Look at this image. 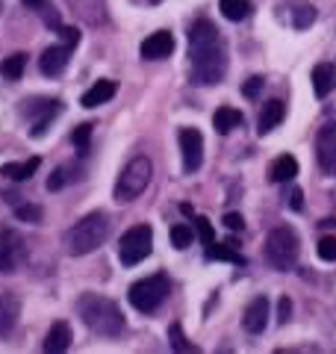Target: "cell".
<instances>
[{"instance_id": "cell-1", "label": "cell", "mask_w": 336, "mask_h": 354, "mask_svg": "<svg viewBox=\"0 0 336 354\" xmlns=\"http://www.w3.org/2000/svg\"><path fill=\"white\" fill-rule=\"evenodd\" d=\"M189 62L195 86H216L227 74V53L212 21L200 18L189 27Z\"/></svg>"}, {"instance_id": "cell-2", "label": "cell", "mask_w": 336, "mask_h": 354, "mask_svg": "<svg viewBox=\"0 0 336 354\" xmlns=\"http://www.w3.org/2000/svg\"><path fill=\"white\" fill-rule=\"evenodd\" d=\"M77 313H80L83 325L97 337H121L124 334V316H121V310L112 298L86 292L80 301H77Z\"/></svg>"}, {"instance_id": "cell-3", "label": "cell", "mask_w": 336, "mask_h": 354, "mask_svg": "<svg viewBox=\"0 0 336 354\" xmlns=\"http://www.w3.org/2000/svg\"><path fill=\"white\" fill-rule=\"evenodd\" d=\"M109 230H112L109 216L104 213V209H95V213L83 216L74 227H68V234H65V251H68L71 257L92 254V251H97L106 242Z\"/></svg>"}, {"instance_id": "cell-4", "label": "cell", "mask_w": 336, "mask_h": 354, "mask_svg": "<svg viewBox=\"0 0 336 354\" xmlns=\"http://www.w3.org/2000/svg\"><path fill=\"white\" fill-rule=\"evenodd\" d=\"M298 251H301V242L298 234L289 225H277L268 230L265 236V263L277 272H292L295 263H298Z\"/></svg>"}, {"instance_id": "cell-5", "label": "cell", "mask_w": 336, "mask_h": 354, "mask_svg": "<svg viewBox=\"0 0 336 354\" xmlns=\"http://www.w3.org/2000/svg\"><path fill=\"white\" fill-rule=\"evenodd\" d=\"M151 174H153V165L148 157H136L127 162V169L121 171L118 183H115V201L118 204H130L148 189L151 183Z\"/></svg>"}, {"instance_id": "cell-6", "label": "cell", "mask_w": 336, "mask_h": 354, "mask_svg": "<svg viewBox=\"0 0 336 354\" xmlns=\"http://www.w3.org/2000/svg\"><path fill=\"white\" fill-rule=\"evenodd\" d=\"M168 292H171V281L165 278V274H151V278H142L130 286V304L139 310V313H153L156 307H160Z\"/></svg>"}, {"instance_id": "cell-7", "label": "cell", "mask_w": 336, "mask_h": 354, "mask_svg": "<svg viewBox=\"0 0 336 354\" xmlns=\"http://www.w3.org/2000/svg\"><path fill=\"white\" fill-rule=\"evenodd\" d=\"M153 251V230L148 225L130 227L118 242V260L124 266H139Z\"/></svg>"}, {"instance_id": "cell-8", "label": "cell", "mask_w": 336, "mask_h": 354, "mask_svg": "<svg viewBox=\"0 0 336 354\" xmlns=\"http://www.w3.org/2000/svg\"><path fill=\"white\" fill-rule=\"evenodd\" d=\"M316 162L328 177H336V121L316 133Z\"/></svg>"}, {"instance_id": "cell-9", "label": "cell", "mask_w": 336, "mask_h": 354, "mask_svg": "<svg viewBox=\"0 0 336 354\" xmlns=\"http://www.w3.org/2000/svg\"><path fill=\"white\" fill-rule=\"evenodd\" d=\"M24 239H21V234H15V230L3 227L0 230V274L3 272H15L21 260H24Z\"/></svg>"}, {"instance_id": "cell-10", "label": "cell", "mask_w": 336, "mask_h": 354, "mask_svg": "<svg viewBox=\"0 0 336 354\" xmlns=\"http://www.w3.org/2000/svg\"><path fill=\"white\" fill-rule=\"evenodd\" d=\"M24 113H32V127H30V136L39 139L48 133L50 121L62 113V104L59 101H24Z\"/></svg>"}, {"instance_id": "cell-11", "label": "cell", "mask_w": 336, "mask_h": 354, "mask_svg": "<svg viewBox=\"0 0 336 354\" xmlns=\"http://www.w3.org/2000/svg\"><path fill=\"white\" fill-rule=\"evenodd\" d=\"M180 151H183V169L189 174H195L204 162V136L195 127H183L180 130Z\"/></svg>"}, {"instance_id": "cell-12", "label": "cell", "mask_w": 336, "mask_h": 354, "mask_svg": "<svg viewBox=\"0 0 336 354\" xmlns=\"http://www.w3.org/2000/svg\"><path fill=\"white\" fill-rule=\"evenodd\" d=\"M142 59H168L174 53V36L168 30H156L142 41Z\"/></svg>"}, {"instance_id": "cell-13", "label": "cell", "mask_w": 336, "mask_h": 354, "mask_svg": "<svg viewBox=\"0 0 336 354\" xmlns=\"http://www.w3.org/2000/svg\"><path fill=\"white\" fill-rule=\"evenodd\" d=\"M71 53H74V44H68V41H62V44H53V48H48V50L41 53V59H39L41 74L56 77L59 71H65V65H68V59H71Z\"/></svg>"}, {"instance_id": "cell-14", "label": "cell", "mask_w": 336, "mask_h": 354, "mask_svg": "<svg viewBox=\"0 0 336 354\" xmlns=\"http://www.w3.org/2000/svg\"><path fill=\"white\" fill-rule=\"evenodd\" d=\"M268 325V298L260 295V298H254V301L245 307V316H242V328L248 330V334H263Z\"/></svg>"}, {"instance_id": "cell-15", "label": "cell", "mask_w": 336, "mask_h": 354, "mask_svg": "<svg viewBox=\"0 0 336 354\" xmlns=\"http://www.w3.org/2000/svg\"><path fill=\"white\" fill-rule=\"evenodd\" d=\"M283 118H286V104L283 101H277V97L274 101H265L263 109H260V118H256V133H260V136H268Z\"/></svg>"}, {"instance_id": "cell-16", "label": "cell", "mask_w": 336, "mask_h": 354, "mask_svg": "<svg viewBox=\"0 0 336 354\" xmlns=\"http://www.w3.org/2000/svg\"><path fill=\"white\" fill-rule=\"evenodd\" d=\"M18 316H21V301L9 292H0V339L15 330Z\"/></svg>"}, {"instance_id": "cell-17", "label": "cell", "mask_w": 336, "mask_h": 354, "mask_svg": "<svg viewBox=\"0 0 336 354\" xmlns=\"http://www.w3.org/2000/svg\"><path fill=\"white\" fill-rule=\"evenodd\" d=\"M71 325L68 322H53L50 330H48V337H44V351H50V354H62V351H68L71 348Z\"/></svg>"}, {"instance_id": "cell-18", "label": "cell", "mask_w": 336, "mask_h": 354, "mask_svg": "<svg viewBox=\"0 0 336 354\" xmlns=\"http://www.w3.org/2000/svg\"><path fill=\"white\" fill-rule=\"evenodd\" d=\"M333 88H336V68L330 62H319L316 68H312V92H316V97L324 101Z\"/></svg>"}, {"instance_id": "cell-19", "label": "cell", "mask_w": 336, "mask_h": 354, "mask_svg": "<svg viewBox=\"0 0 336 354\" xmlns=\"http://www.w3.org/2000/svg\"><path fill=\"white\" fill-rule=\"evenodd\" d=\"M118 92V86H115V80H97L88 92L80 97V104L83 106H88V109H95V106H100V104H106V101H112V95Z\"/></svg>"}, {"instance_id": "cell-20", "label": "cell", "mask_w": 336, "mask_h": 354, "mask_svg": "<svg viewBox=\"0 0 336 354\" xmlns=\"http://www.w3.org/2000/svg\"><path fill=\"white\" fill-rule=\"evenodd\" d=\"M295 174H298V160L292 157V153H283V157H277V160L272 162V169H268V180H274V183H289Z\"/></svg>"}, {"instance_id": "cell-21", "label": "cell", "mask_w": 336, "mask_h": 354, "mask_svg": "<svg viewBox=\"0 0 336 354\" xmlns=\"http://www.w3.org/2000/svg\"><path fill=\"white\" fill-rule=\"evenodd\" d=\"M242 124V113L233 106H218L216 115H212V127H216V133H221V136H227L230 130H236Z\"/></svg>"}, {"instance_id": "cell-22", "label": "cell", "mask_w": 336, "mask_h": 354, "mask_svg": "<svg viewBox=\"0 0 336 354\" xmlns=\"http://www.w3.org/2000/svg\"><path fill=\"white\" fill-rule=\"evenodd\" d=\"M239 245L236 242H227V245H218L216 239L207 245V260H224V263H236V266H245V257L236 251Z\"/></svg>"}, {"instance_id": "cell-23", "label": "cell", "mask_w": 336, "mask_h": 354, "mask_svg": "<svg viewBox=\"0 0 336 354\" xmlns=\"http://www.w3.org/2000/svg\"><path fill=\"white\" fill-rule=\"evenodd\" d=\"M39 165H41L39 157H30L24 162H6L3 169H0V174H6L9 180H27V177H32L39 171Z\"/></svg>"}, {"instance_id": "cell-24", "label": "cell", "mask_w": 336, "mask_h": 354, "mask_svg": "<svg viewBox=\"0 0 336 354\" xmlns=\"http://www.w3.org/2000/svg\"><path fill=\"white\" fill-rule=\"evenodd\" d=\"M218 9L227 21H245L254 12L251 0H218Z\"/></svg>"}, {"instance_id": "cell-25", "label": "cell", "mask_w": 336, "mask_h": 354, "mask_svg": "<svg viewBox=\"0 0 336 354\" xmlns=\"http://www.w3.org/2000/svg\"><path fill=\"white\" fill-rule=\"evenodd\" d=\"M27 68V53H12L0 62V77L3 80H21V74Z\"/></svg>"}, {"instance_id": "cell-26", "label": "cell", "mask_w": 336, "mask_h": 354, "mask_svg": "<svg viewBox=\"0 0 336 354\" xmlns=\"http://www.w3.org/2000/svg\"><path fill=\"white\" fill-rule=\"evenodd\" d=\"M312 21H316V6L312 3H298L295 12H292V27L295 30H307V27H312Z\"/></svg>"}, {"instance_id": "cell-27", "label": "cell", "mask_w": 336, "mask_h": 354, "mask_svg": "<svg viewBox=\"0 0 336 354\" xmlns=\"http://www.w3.org/2000/svg\"><path fill=\"white\" fill-rule=\"evenodd\" d=\"M168 236H171V245H174L177 251H186L189 245H192V239H195V230L189 227V225H174Z\"/></svg>"}, {"instance_id": "cell-28", "label": "cell", "mask_w": 336, "mask_h": 354, "mask_svg": "<svg viewBox=\"0 0 336 354\" xmlns=\"http://www.w3.org/2000/svg\"><path fill=\"white\" fill-rule=\"evenodd\" d=\"M168 337H171V348H174V351H189V354L198 351V346H192V342L186 339V334H183L180 325H171V328H168Z\"/></svg>"}, {"instance_id": "cell-29", "label": "cell", "mask_w": 336, "mask_h": 354, "mask_svg": "<svg viewBox=\"0 0 336 354\" xmlns=\"http://www.w3.org/2000/svg\"><path fill=\"white\" fill-rule=\"evenodd\" d=\"M15 216L21 218V221H30V225H36V221H41V207H36V204H15Z\"/></svg>"}, {"instance_id": "cell-30", "label": "cell", "mask_w": 336, "mask_h": 354, "mask_svg": "<svg viewBox=\"0 0 336 354\" xmlns=\"http://www.w3.org/2000/svg\"><path fill=\"white\" fill-rule=\"evenodd\" d=\"M88 139H92V124H80L71 133V142L77 145V151H80V153L88 151Z\"/></svg>"}, {"instance_id": "cell-31", "label": "cell", "mask_w": 336, "mask_h": 354, "mask_svg": "<svg viewBox=\"0 0 336 354\" xmlns=\"http://www.w3.org/2000/svg\"><path fill=\"white\" fill-rule=\"evenodd\" d=\"M319 257L324 263H333L336 260V236H321L319 239Z\"/></svg>"}, {"instance_id": "cell-32", "label": "cell", "mask_w": 336, "mask_h": 354, "mask_svg": "<svg viewBox=\"0 0 336 354\" xmlns=\"http://www.w3.org/2000/svg\"><path fill=\"white\" fill-rule=\"evenodd\" d=\"M195 230H198V236H200V242H204V245H209V242L216 239V234H212V225H209L204 216L195 218Z\"/></svg>"}, {"instance_id": "cell-33", "label": "cell", "mask_w": 336, "mask_h": 354, "mask_svg": "<svg viewBox=\"0 0 336 354\" xmlns=\"http://www.w3.org/2000/svg\"><path fill=\"white\" fill-rule=\"evenodd\" d=\"M263 86H265L263 77H248V80L242 83V95H245V97H256V95L263 92Z\"/></svg>"}, {"instance_id": "cell-34", "label": "cell", "mask_w": 336, "mask_h": 354, "mask_svg": "<svg viewBox=\"0 0 336 354\" xmlns=\"http://www.w3.org/2000/svg\"><path fill=\"white\" fill-rule=\"evenodd\" d=\"M289 319H292V301H289V298L283 295V298L277 301V322H280V325H286Z\"/></svg>"}, {"instance_id": "cell-35", "label": "cell", "mask_w": 336, "mask_h": 354, "mask_svg": "<svg viewBox=\"0 0 336 354\" xmlns=\"http://www.w3.org/2000/svg\"><path fill=\"white\" fill-rule=\"evenodd\" d=\"M224 227H230V230H242L245 227V218L239 213H227L224 216Z\"/></svg>"}, {"instance_id": "cell-36", "label": "cell", "mask_w": 336, "mask_h": 354, "mask_svg": "<svg viewBox=\"0 0 336 354\" xmlns=\"http://www.w3.org/2000/svg\"><path fill=\"white\" fill-rule=\"evenodd\" d=\"M62 186H65V171L59 169V171H53V174H50L48 189H50V192H56V189H62Z\"/></svg>"}, {"instance_id": "cell-37", "label": "cell", "mask_w": 336, "mask_h": 354, "mask_svg": "<svg viewBox=\"0 0 336 354\" xmlns=\"http://www.w3.org/2000/svg\"><path fill=\"white\" fill-rule=\"evenodd\" d=\"M289 207H292L295 213H298V209L304 207V192H301V189H292V195H289Z\"/></svg>"}, {"instance_id": "cell-38", "label": "cell", "mask_w": 336, "mask_h": 354, "mask_svg": "<svg viewBox=\"0 0 336 354\" xmlns=\"http://www.w3.org/2000/svg\"><path fill=\"white\" fill-rule=\"evenodd\" d=\"M21 3H24L27 9H41L44 3H48V0H21Z\"/></svg>"}]
</instances>
